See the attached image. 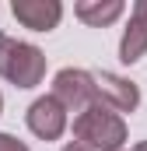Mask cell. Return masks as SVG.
Instances as JSON below:
<instances>
[{"label":"cell","instance_id":"1","mask_svg":"<svg viewBox=\"0 0 147 151\" xmlns=\"http://www.w3.org/2000/svg\"><path fill=\"white\" fill-rule=\"evenodd\" d=\"M74 137L88 151H119L126 144V119L109 106L95 102L81 116H74Z\"/></svg>","mask_w":147,"mask_h":151},{"label":"cell","instance_id":"2","mask_svg":"<svg viewBox=\"0 0 147 151\" xmlns=\"http://www.w3.org/2000/svg\"><path fill=\"white\" fill-rule=\"evenodd\" d=\"M0 77H7L14 88H35L46 77V53L32 42L0 32Z\"/></svg>","mask_w":147,"mask_h":151},{"label":"cell","instance_id":"3","mask_svg":"<svg viewBox=\"0 0 147 151\" xmlns=\"http://www.w3.org/2000/svg\"><path fill=\"white\" fill-rule=\"evenodd\" d=\"M53 99L63 106V113H84L88 106L98 102L95 95V81L91 70H81V67H63L60 74L53 77Z\"/></svg>","mask_w":147,"mask_h":151},{"label":"cell","instance_id":"4","mask_svg":"<svg viewBox=\"0 0 147 151\" xmlns=\"http://www.w3.org/2000/svg\"><path fill=\"white\" fill-rule=\"evenodd\" d=\"M95 81V95H98V102L102 106H109L112 113H133L137 106H140V88L133 84V81H126V77L119 74H109V70H98V74H91Z\"/></svg>","mask_w":147,"mask_h":151},{"label":"cell","instance_id":"5","mask_svg":"<svg viewBox=\"0 0 147 151\" xmlns=\"http://www.w3.org/2000/svg\"><path fill=\"white\" fill-rule=\"evenodd\" d=\"M28 130L42 137V141H56V137H63V130H67V113H63V106L53 99V95H42L35 99L32 106H28Z\"/></svg>","mask_w":147,"mask_h":151},{"label":"cell","instance_id":"6","mask_svg":"<svg viewBox=\"0 0 147 151\" xmlns=\"http://www.w3.org/2000/svg\"><path fill=\"white\" fill-rule=\"evenodd\" d=\"M11 14L32 32H53L63 18V4L60 0H14Z\"/></svg>","mask_w":147,"mask_h":151},{"label":"cell","instance_id":"7","mask_svg":"<svg viewBox=\"0 0 147 151\" xmlns=\"http://www.w3.org/2000/svg\"><path fill=\"white\" fill-rule=\"evenodd\" d=\"M74 14L91 28H105L123 14V0H81L74 7Z\"/></svg>","mask_w":147,"mask_h":151},{"label":"cell","instance_id":"8","mask_svg":"<svg viewBox=\"0 0 147 151\" xmlns=\"http://www.w3.org/2000/svg\"><path fill=\"white\" fill-rule=\"evenodd\" d=\"M144 53H147V21L133 14L126 32H123V42H119V60L123 63H137Z\"/></svg>","mask_w":147,"mask_h":151},{"label":"cell","instance_id":"9","mask_svg":"<svg viewBox=\"0 0 147 151\" xmlns=\"http://www.w3.org/2000/svg\"><path fill=\"white\" fill-rule=\"evenodd\" d=\"M0 151H32L25 141H18V137H11V134H0Z\"/></svg>","mask_w":147,"mask_h":151},{"label":"cell","instance_id":"10","mask_svg":"<svg viewBox=\"0 0 147 151\" xmlns=\"http://www.w3.org/2000/svg\"><path fill=\"white\" fill-rule=\"evenodd\" d=\"M133 14H137V18H144V21H147V0H137V7H133Z\"/></svg>","mask_w":147,"mask_h":151},{"label":"cell","instance_id":"11","mask_svg":"<svg viewBox=\"0 0 147 151\" xmlns=\"http://www.w3.org/2000/svg\"><path fill=\"white\" fill-rule=\"evenodd\" d=\"M63 151H88V148H84V144H77V141H74V144H67V148H63Z\"/></svg>","mask_w":147,"mask_h":151},{"label":"cell","instance_id":"12","mask_svg":"<svg viewBox=\"0 0 147 151\" xmlns=\"http://www.w3.org/2000/svg\"><path fill=\"white\" fill-rule=\"evenodd\" d=\"M133 151H147V141H140V144H133Z\"/></svg>","mask_w":147,"mask_h":151},{"label":"cell","instance_id":"13","mask_svg":"<svg viewBox=\"0 0 147 151\" xmlns=\"http://www.w3.org/2000/svg\"><path fill=\"white\" fill-rule=\"evenodd\" d=\"M0 113H4V95H0Z\"/></svg>","mask_w":147,"mask_h":151}]
</instances>
